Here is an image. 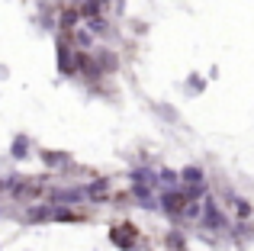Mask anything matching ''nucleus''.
Returning a JSON list of instances; mask_svg holds the SVG:
<instances>
[{
  "label": "nucleus",
  "mask_w": 254,
  "mask_h": 251,
  "mask_svg": "<svg viewBox=\"0 0 254 251\" xmlns=\"http://www.w3.org/2000/svg\"><path fill=\"white\" fill-rule=\"evenodd\" d=\"M161 203H164V209H168V213H180V209H184V203H190V200H187V193H164Z\"/></svg>",
  "instance_id": "f257e3e1"
},
{
  "label": "nucleus",
  "mask_w": 254,
  "mask_h": 251,
  "mask_svg": "<svg viewBox=\"0 0 254 251\" xmlns=\"http://www.w3.org/2000/svg\"><path fill=\"white\" fill-rule=\"evenodd\" d=\"M132 239H135V229L132 226H116V232H113L116 245H132Z\"/></svg>",
  "instance_id": "f03ea898"
},
{
  "label": "nucleus",
  "mask_w": 254,
  "mask_h": 251,
  "mask_svg": "<svg viewBox=\"0 0 254 251\" xmlns=\"http://www.w3.org/2000/svg\"><path fill=\"white\" fill-rule=\"evenodd\" d=\"M77 16H81L77 10H64L62 13V26H64V29H74V26H77Z\"/></svg>",
  "instance_id": "7ed1b4c3"
},
{
  "label": "nucleus",
  "mask_w": 254,
  "mask_h": 251,
  "mask_svg": "<svg viewBox=\"0 0 254 251\" xmlns=\"http://www.w3.org/2000/svg\"><path fill=\"white\" fill-rule=\"evenodd\" d=\"M184 181L187 184H203V171H199V168H187L184 171Z\"/></svg>",
  "instance_id": "20e7f679"
},
{
  "label": "nucleus",
  "mask_w": 254,
  "mask_h": 251,
  "mask_svg": "<svg viewBox=\"0 0 254 251\" xmlns=\"http://www.w3.org/2000/svg\"><path fill=\"white\" fill-rule=\"evenodd\" d=\"M161 181H164V184H177V174H174V171H164Z\"/></svg>",
  "instance_id": "39448f33"
},
{
  "label": "nucleus",
  "mask_w": 254,
  "mask_h": 251,
  "mask_svg": "<svg viewBox=\"0 0 254 251\" xmlns=\"http://www.w3.org/2000/svg\"><path fill=\"white\" fill-rule=\"evenodd\" d=\"M77 42H81V45H84V49H87V45H90V42H93V39H90V36H87V32H77Z\"/></svg>",
  "instance_id": "423d86ee"
}]
</instances>
